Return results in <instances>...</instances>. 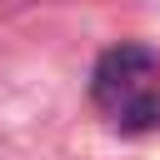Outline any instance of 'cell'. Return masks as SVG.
<instances>
[{
  "mask_svg": "<svg viewBox=\"0 0 160 160\" xmlns=\"http://www.w3.org/2000/svg\"><path fill=\"white\" fill-rule=\"evenodd\" d=\"M90 100L120 135L160 130V55L150 45H110L90 70Z\"/></svg>",
  "mask_w": 160,
  "mask_h": 160,
  "instance_id": "obj_1",
  "label": "cell"
}]
</instances>
